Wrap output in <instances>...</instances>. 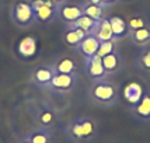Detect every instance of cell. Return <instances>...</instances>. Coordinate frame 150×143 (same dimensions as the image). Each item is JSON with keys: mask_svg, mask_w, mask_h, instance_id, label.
<instances>
[{"mask_svg": "<svg viewBox=\"0 0 150 143\" xmlns=\"http://www.w3.org/2000/svg\"><path fill=\"white\" fill-rule=\"evenodd\" d=\"M137 67L144 73H150V49H144L143 52L137 56L136 60Z\"/></svg>", "mask_w": 150, "mask_h": 143, "instance_id": "obj_23", "label": "cell"}, {"mask_svg": "<svg viewBox=\"0 0 150 143\" xmlns=\"http://www.w3.org/2000/svg\"><path fill=\"white\" fill-rule=\"evenodd\" d=\"M55 1H56V3H62L63 0H55Z\"/></svg>", "mask_w": 150, "mask_h": 143, "instance_id": "obj_29", "label": "cell"}, {"mask_svg": "<svg viewBox=\"0 0 150 143\" xmlns=\"http://www.w3.org/2000/svg\"><path fill=\"white\" fill-rule=\"evenodd\" d=\"M132 115L142 121V122H150V93H144L143 97L135 107H132Z\"/></svg>", "mask_w": 150, "mask_h": 143, "instance_id": "obj_9", "label": "cell"}, {"mask_svg": "<svg viewBox=\"0 0 150 143\" xmlns=\"http://www.w3.org/2000/svg\"><path fill=\"white\" fill-rule=\"evenodd\" d=\"M56 122V115L52 110L49 108H41L35 115V124L37 128H45V129H51Z\"/></svg>", "mask_w": 150, "mask_h": 143, "instance_id": "obj_11", "label": "cell"}, {"mask_svg": "<svg viewBox=\"0 0 150 143\" xmlns=\"http://www.w3.org/2000/svg\"><path fill=\"white\" fill-rule=\"evenodd\" d=\"M112 1H114V0H101V4H103V3H112ZM103 6H104V4H103Z\"/></svg>", "mask_w": 150, "mask_h": 143, "instance_id": "obj_28", "label": "cell"}, {"mask_svg": "<svg viewBox=\"0 0 150 143\" xmlns=\"http://www.w3.org/2000/svg\"><path fill=\"white\" fill-rule=\"evenodd\" d=\"M86 72H87L88 77L93 79L94 81L104 80L105 76H107L104 66H103V59L98 55H94L90 59H86Z\"/></svg>", "mask_w": 150, "mask_h": 143, "instance_id": "obj_7", "label": "cell"}, {"mask_svg": "<svg viewBox=\"0 0 150 143\" xmlns=\"http://www.w3.org/2000/svg\"><path fill=\"white\" fill-rule=\"evenodd\" d=\"M110 24H111L112 35H114L115 39H119L121 37L126 35V33H128V25H126V23H125L121 17H117V16L111 17V18H110Z\"/></svg>", "mask_w": 150, "mask_h": 143, "instance_id": "obj_19", "label": "cell"}, {"mask_svg": "<svg viewBox=\"0 0 150 143\" xmlns=\"http://www.w3.org/2000/svg\"><path fill=\"white\" fill-rule=\"evenodd\" d=\"M58 14L60 16V18L63 21L70 24V23H74L76 20L83 16V7L73 6V4H65V6H62L58 10Z\"/></svg>", "mask_w": 150, "mask_h": 143, "instance_id": "obj_12", "label": "cell"}, {"mask_svg": "<svg viewBox=\"0 0 150 143\" xmlns=\"http://www.w3.org/2000/svg\"><path fill=\"white\" fill-rule=\"evenodd\" d=\"M56 73H65V74H72L76 73V63L70 58H62L53 65Z\"/></svg>", "mask_w": 150, "mask_h": 143, "instance_id": "obj_20", "label": "cell"}, {"mask_svg": "<svg viewBox=\"0 0 150 143\" xmlns=\"http://www.w3.org/2000/svg\"><path fill=\"white\" fill-rule=\"evenodd\" d=\"M87 37V34L80 30V28H74V27H67V31L65 33V42L70 46H76Z\"/></svg>", "mask_w": 150, "mask_h": 143, "instance_id": "obj_16", "label": "cell"}, {"mask_svg": "<svg viewBox=\"0 0 150 143\" xmlns=\"http://www.w3.org/2000/svg\"><path fill=\"white\" fill-rule=\"evenodd\" d=\"M83 14L93 18L94 21H101L104 18V11H103V7L97 6V4H86L83 6Z\"/></svg>", "mask_w": 150, "mask_h": 143, "instance_id": "obj_21", "label": "cell"}, {"mask_svg": "<svg viewBox=\"0 0 150 143\" xmlns=\"http://www.w3.org/2000/svg\"><path fill=\"white\" fill-rule=\"evenodd\" d=\"M101 59H103V66H104V70L107 74L117 73L119 70V67H121V59H119L117 52H112Z\"/></svg>", "mask_w": 150, "mask_h": 143, "instance_id": "obj_17", "label": "cell"}, {"mask_svg": "<svg viewBox=\"0 0 150 143\" xmlns=\"http://www.w3.org/2000/svg\"><path fill=\"white\" fill-rule=\"evenodd\" d=\"M16 143H31V142H30V139L27 136H24V137H21V139H18Z\"/></svg>", "mask_w": 150, "mask_h": 143, "instance_id": "obj_26", "label": "cell"}, {"mask_svg": "<svg viewBox=\"0 0 150 143\" xmlns=\"http://www.w3.org/2000/svg\"><path fill=\"white\" fill-rule=\"evenodd\" d=\"M98 46H100V41L94 35H87L77 45V49L79 52L84 56V59H90L91 56L97 55Z\"/></svg>", "mask_w": 150, "mask_h": 143, "instance_id": "obj_10", "label": "cell"}, {"mask_svg": "<svg viewBox=\"0 0 150 143\" xmlns=\"http://www.w3.org/2000/svg\"><path fill=\"white\" fill-rule=\"evenodd\" d=\"M98 23L100 21H94L93 18L90 17H87V16H81L80 18H77L74 23H70L69 27H74V28H80V30H83L87 35H94L96 33V30H97L98 27Z\"/></svg>", "mask_w": 150, "mask_h": 143, "instance_id": "obj_14", "label": "cell"}, {"mask_svg": "<svg viewBox=\"0 0 150 143\" xmlns=\"http://www.w3.org/2000/svg\"><path fill=\"white\" fill-rule=\"evenodd\" d=\"M115 52V41H104V42H100V46H98L97 55L100 58H104L110 53Z\"/></svg>", "mask_w": 150, "mask_h": 143, "instance_id": "obj_24", "label": "cell"}, {"mask_svg": "<svg viewBox=\"0 0 150 143\" xmlns=\"http://www.w3.org/2000/svg\"><path fill=\"white\" fill-rule=\"evenodd\" d=\"M31 143H53L52 130L45 128H35L28 135H25Z\"/></svg>", "mask_w": 150, "mask_h": 143, "instance_id": "obj_13", "label": "cell"}, {"mask_svg": "<svg viewBox=\"0 0 150 143\" xmlns=\"http://www.w3.org/2000/svg\"><path fill=\"white\" fill-rule=\"evenodd\" d=\"M146 27L144 24V20L142 17H135V18L129 20V24H128V30L131 31H135V30H139V28H143Z\"/></svg>", "mask_w": 150, "mask_h": 143, "instance_id": "obj_25", "label": "cell"}, {"mask_svg": "<svg viewBox=\"0 0 150 143\" xmlns=\"http://www.w3.org/2000/svg\"><path fill=\"white\" fill-rule=\"evenodd\" d=\"M94 37H96L100 42H104V41H115L114 35H112L110 20L103 18L98 23V27H97V30H96V33H94Z\"/></svg>", "mask_w": 150, "mask_h": 143, "instance_id": "obj_15", "label": "cell"}, {"mask_svg": "<svg viewBox=\"0 0 150 143\" xmlns=\"http://www.w3.org/2000/svg\"><path fill=\"white\" fill-rule=\"evenodd\" d=\"M77 80H79L77 73H72V74L56 73L46 90L56 91V93H67V91H72L74 88Z\"/></svg>", "mask_w": 150, "mask_h": 143, "instance_id": "obj_5", "label": "cell"}, {"mask_svg": "<svg viewBox=\"0 0 150 143\" xmlns=\"http://www.w3.org/2000/svg\"><path fill=\"white\" fill-rule=\"evenodd\" d=\"M88 97L94 104L101 105V107H112L117 104L119 93L115 84L105 80H98L91 84L88 90Z\"/></svg>", "mask_w": 150, "mask_h": 143, "instance_id": "obj_2", "label": "cell"}, {"mask_svg": "<svg viewBox=\"0 0 150 143\" xmlns=\"http://www.w3.org/2000/svg\"><path fill=\"white\" fill-rule=\"evenodd\" d=\"M37 51H38V42L33 35H27L24 38H21L16 46V52L23 59H30L35 56Z\"/></svg>", "mask_w": 150, "mask_h": 143, "instance_id": "obj_6", "label": "cell"}, {"mask_svg": "<svg viewBox=\"0 0 150 143\" xmlns=\"http://www.w3.org/2000/svg\"><path fill=\"white\" fill-rule=\"evenodd\" d=\"M131 37L133 42H136L137 45H144V44L150 42V28L143 27V28L131 31Z\"/></svg>", "mask_w": 150, "mask_h": 143, "instance_id": "obj_22", "label": "cell"}, {"mask_svg": "<svg viewBox=\"0 0 150 143\" xmlns=\"http://www.w3.org/2000/svg\"><path fill=\"white\" fill-rule=\"evenodd\" d=\"M55 74H56V70H55L53 65H41L33 70L31 76H30V81L35 87L46 90Z\"/></svg>", "mask_w": 150, "mask_h": 143, "instance_id": "obj_4", "label": "cell"}, {"mask_svg": "<svg viewBox=\"0 0 150 143\" xmlns=\"http://www.w3.org/2000/svg\"><path fill=\"white\" fill-rule=\"evenodd\" d=\"M11 18L18 27H27L35 21V14L28 1H17L11 8Z\"/></svg>", "mask_w": 150, "mask_h": 143, "instance_id": "obj_3", "label": "cell"}, {"mask_svg": "<svg viewBox=\"0 0 150 143\" xmlns=\"http://www.w3.org/2000/svg\"><path fill=\"white\" fill-rule=\"evenodd\" d=\"M87 1H88V3H91V4H100V6H103V4H101V0H87Z\"/></svg>", "mask_w": 150, "mask_h": 143, "instance_id": "obj_27", "label": "cell"}, {"mask_svg": "<svg viewBox=\"0 0 150 143\" xmlns=\"http://www.w3.org/2000/svg\"><path fill=\"white\" fill-rule=\"evenodd\" d=\"M98 135L100 128L90 117L74 118L65 128V136L69 143H93Z\"/></svg>", "mask_w": 150, "mask_h": 143, "instance_id": "obj_1", "label": "cell"}, {"mask_svg": "<svg viewBox=\"0 0 150 143\" xmlns=\"http://www.w3.org/2000/svg\"><path fill=\"white\" fill-rule=\"evenodd\" d=\"M122 94H124L125 101L131 105V107H135V105L140 101V98L143 97L144 88H143V86L136 83V81H131V83H128V84L124 87Z\"/></svg>", "mask_w": 150, "mask_h": 143, "instance_id": "obj_8", "label": "cell"}, {"mask_svg": "<svg viewBox=\"0 0 150 143\" xmlns=\"http://www.w3.org/2000/svg\"><path fill=\"white\" fill-rule=\"evenodd\" d=\"M35 20L39 21V23H49L51 20H53V17L58 14V8H55V7H48V6H41L39 8H37L35 11Z\"/></svg>", "mask_w": 150, "mask_h": 143, "instance_id": "obj_18", "label": "cell"}]
</instances>
